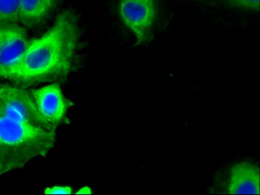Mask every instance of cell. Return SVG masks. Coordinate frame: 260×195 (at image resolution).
<instances>
[{"instance_id": "obj_6", "label": "cell", "mask_w": 260, "mask_h": 195, "mask_svg": "<svg viewBox=\"0 0 260 195\" xmlns=\"http://www.w3.org/2000/svg\"><path fill=\"white\" fill-rule=\"evenodd\" d=\"M31 40L17 23L0 25V78H4L20 58Z\"/></svg>"}, {"instance_id": "obj_5", "label": "cell", "mask_w": 260, "mask_h": 195, "mask_svg": "<svg viewBox=\"0 0 260 195\" xmlns=\"http://www.w3.org/2000/svg\"><path fill=\"white\" fill-rule=\"evenodd\" d=\"M30 92L41 116L56 130L63 122L68 109L74 103L64 97L57 83L32 89Z\"/></svg>"}, {"instance_id": "obj_9", "label": "cell", "mask_w": 260, "mask_h": 195, "mask_svg": "<svg viewBox=\"0 0 260 195\" xmlns=\"http://www.w3.org/2000/svg\"><path fill=\"white\" fill-rule=\"evenodd\" d=\"M231 7L250 11H259V0H225Z\"/></svg>"}, {"instance_id": "obj_8", "label": "cell", "mask_w": 260, "mask_h": 195, "mask_svg": "<svg viewBox=\"0 0 260 195\" xmlns=\"http://www.w3.org/2000/svg\"><path fill=\"white\" fill-rule=\"evenodd\" d=\"M21 0H0V25L17 23Z\"/></svg>"}, {"instance_id": "obj_7", "label": "cell", "mask_w": 260, "mask_h": 195, "mask_svg": "<svg viewBox=\"0 0 260 195\" xmlns=\"http://www.w3.org/2000/svg\"><path fill=\"white\" fill-rule=\"evenodd\" d=\"M57 0H21L18 21L34 26L42 21L55 7Z\"/></svg>"}, {"instance_id": "obj_3", "label": "cell", "mask_w": 260, "mask_h": 195, "mask_svg": "<svg viewBox=\"0 0 260 195\" xmlns=\"http://www.w3.org/2000/svg\"><path fill=\"white\" fill-rule=\"evenodd\" d=\"M119 9L123 22L135 34V46L149 41L156 21L157 0H120Z\"/></svg>"}, {"instance_id": "obj_10", "label": "cell", "mask_w": 260, "mask_h": 195, "mask_svg": "<svg viewBox=\"0 0 260 195\" xmlns=\"http://www.w3.org/2000/svg\"><path fill=\"white\" fill-rule=\"evenodd\" d=\"M72 189L69 186H55L51 188H47L44 193L48 194H70Z\"/></svg>"}, {"instance_id": "obj_2", "label": "cell", "mask_w": 260, "mask_h": 195, "mask_svg": "<svg viewBox=\"0 0 260 195\" xmlns=\"http://www.w3.org/2000/svg\"><path fill=\"white\" fill-rule=\"evenodd\" d=\"M55 141V131L34 126L0 95V176L45 157Z\"/></svg>"}, {"instance_id": "obj_1", "label": "cell", "mask_w": 260, "mask_h": 195, "mask_svg": "<svg viewBox=\"0 0 260 195\" xmlns=\"http://www.w3.org/2000/svg\"><path fill=\"white\" fill-rule=\"evenodd\" d=\"M77 21L72 11L61 12L47 32L31 40L4 79L25 88L66 78L75 67L80 34Z\"/></svg>"}, {"instance_id": "obj_4", "label": "cell", "mask_w": 260, "mask_h": 195, "mask_svg": "<svg viewBox=\"0 0 260 195\" xmlns=\"http://www.w3.org/2000/svg\"><path fill=\"white\" fill-rule=\"evenodd\" d=\"M259 169L254 164L237 162L228 167L215 181V190L219 193L258 194Z\"/></svg>"}]
</instances>
